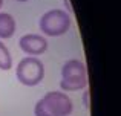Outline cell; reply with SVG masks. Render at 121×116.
<instances>
[{"instance_id": "5", "label": "cell", "mask_w": 121, "mask_h": 116, "mask_svg": "<svg viewBox=\"0 0 121 116\" xmlns=\"http://www.w3.org/2000/svg\"><path fill=\"white\" fill-rule=\"evenodd\" d=\"M20 49L25 54L35 57V55H41L46 52L48 49V41L44 37L39 35V34H26L18 40Z\"/></svg>"}, {"instance_id": "10", "label": "cell", "mask_w": 121, "mask_h": 116, "mask_svg": "<svg viewBox=\"0 0 121 116\" xmlns=\"http://www.w3.org/2000/svg\"><path fill=\"white\" fill-rule=\"evenodd\" d=\"M17 2H28V0H17Z\"/></svg>"}, {"instance_id": "4", "label": "cell", "mask_w": 121, "mask_h": 116, "mask_svg": "<svg viewBox=\"0 0 121 116\" xmlns=\"http://www.w3.org/2000/svg\"><path fill=\"white\" fill-rule=\"evenodd\" d=\"M15 76L23 86L34 87L44 78V64L37 57H26L20 60L15 69Z\"/></svg>"}, {"instance_id": "9", "label": "cell", "mask_w": 121, "mask_h": 116, "mask_svg": "<svg viewBox=\"0 0 121 116\" xmlns=\"http://www.w3.org/2000/svg\"><path fill=\"white\" fill-rule=\"evenodd\" d=\"M2 5H3V0H0V8H2Z\"/></svg>"}, {"instance_id": "6", "label": "cell", "mask_w": 121, "mask_h": 116, "mask_svg": "<svg viewBox=\"0 0 121 116\" xmlns=\"http://www.w3.org/2000/svg\"><path fill=\"white\" fill-rule=\"evenodd\" d=\"M15 18L8 12H0V40L11 38L15 34Z\"/></svg>"}, {"instance_id": "1", "label": "cell", "mask_w": 121, "mask_h": 116, "mask_svg": "<svg viewBox=\"0 0 121 116\" xmlns=\"http://www.w3.org/2000/svg\"><path fill=\"white\" fill-rule=\"evenodd\" d=\"M74 110L72 101L65 92H48L34 107L35 116H69Z\"/></svg>"}, {"instance_id": "7", "label": "cell", "mask_w": 121, "mask_h": 116, "mask_svg": "<svg viewBox=\"0 0 121 116\" xmlns=\"http://www.w3.org/2000/svg\"><path fill=\"white\" fill-rule=\"evenodd\" d=\"M12 67V58L9 54L8 48L3 44V41L0 40V69L2 70H9Z\"/></svg>"}, {"instance_id": "2", "label": "cell", "mask_w": 121, "mask_h": 116, "mask_svg": "<svg viewBox=\"0 0 121 116\" xmlns=\"http://www.w3.org/2000/svg\"><path fill=\"white\" fill-rule=\"evenodd\" d=\"M87 86V72L86 66L80 60H69L61 67V81L60 89L63 92H77Z\"/></svg>"}, {"instance_id": "8", "label": "cell", "mask_w": 121, "mask_h": 116, "mask_svg": "<svg viewBox=\"0 0 121 116\" xmlns=\"http://www.w3.org/2000/svg\"><path fill=\"white\" fill-rule=\"evenodd\" d=\"M89 101H91V98H89V90H86L84 92V95H83V102H84V107L86 108H89Z\"/></svg>"}, {"instance_id": "3", "label": "cell", "mask_w": 121, "mask_h": 116, "mask_svg": "<svg viewBox=\"0 0 121 116\" xmlns=\"http://www.w3.org/2000/svg\"><path fill=\"white\" fill-rule=\"evenodd\" d=\"M40 31L48 37L65 35L71 28V17L63 9H51L41 15L39 21Z\"/></svg>"}]
</instances>
